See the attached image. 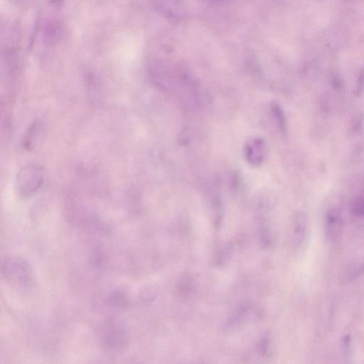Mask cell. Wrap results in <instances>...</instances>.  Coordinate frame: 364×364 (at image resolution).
<instances>
[{
  "label": "cell",
  "mask_w": 364,
  "mask_h": 364,
  "mask_svg": "<svg viewBox=\"0 0 364 364\" xmlns=\"http://www.w3.org/2000/svg\"><path fill=\"white\" fill-rule=\"evenodd\" d=\"M1 272L8 283L18 291L27 292L34 287L32 267L22 257L6 258L1 265Z\"/></svg>",
  "instance_id": "1"
},
{
  "label": "cell",
  "mask_w": 364,
  "mask_h": 364,
  "mask_svg": "<svg viewBox=\"0 0 364 364\" xmlns=\"http://www.w3.org/2000/svg\"><path fill=\"white\" fill-rule=\"evenodd\" d=\"M43 169L36 164H27L22 167L16 178L17 192L24 198L36 194L44 183Z\"/></svg>",
  "instance_id": "2"
},
{
  "label": "cell",
  "mask_w": 364,
  "mask_h": 364,
  "mask_svg": "<svg viewBox=\"0 0 364 364\" xmlns=\"http://www.w3.org/2000/svg\"><path fill=\"white\" fill-rule=\"evenodd\" d=\"M127 335L125 330L118 326H108L103 336V346L110 351H118L127 346Z\"/></svg>",
  "instance_id": "3"
},
{
  "label": "cell",
  "mask_w": 364,
  "mask_h": 364,
  "mask_svg": "<svg viewBox=\"0 0 364 364\" xmlns=\"http://www.w3.org/2000/svg\"><path fill=\"white\" fill-rule=\"evenodd\" d=\"M245 154L247 162L253 166H259L264 161L266 154V145L261 137H255L247 142Z\"/></svg>",
  "instance_id": "4"
},
{
  "label": "cell",
  "mask_w": 364,
  "mask_h": 364,
  "mask_svg": "<svg viewBox=\"0 0 364 364\" xmlns=\"http://www.w3.org/2000/svg\"><path fill=\"white\" fill-rule=\"evenodd\" d=\"M342 218L339 210L330 209L327 216V233L330 238H335L341 231Z\"/></svg>",
  "instance_id": "5"
},
{
  "label": "cell",
  "mask_w": 364,
  "mask_h": 364,
  "mask_svg": "<svg viewBox=\"0 0 364 364\" xmlns=\"http://www.w3.org/2000/svg\"><path fill=\"white\" fill-rule=\"evenodd\" d=\"M272 112L273 118L274 121L277 122V126L282 133L286 132V120H285V115L281 109L280 106L277 103H274L272 105Z\"/></svg>",
  "instance_id": "6"
},
{
  "label": "cell",
  "mask_w": 364,
  "mask_h": 364,
  "mask_svg": "<svg viewBox=\"0 0 364 364\" xmlns=\"http://www.w3.org/2000/svg\"><path fill=\"white\" fill-rule=\"evenodd\" d=\"M295 239L298 245L303 243L304 239V233H305V221L303 215H298L295 223Z\"/></svg>",
  "instance_id": "7"
},
{
  "label": "cell",
  "mask_w": 364,
  "mask_h": 364,
  "mask_svg": "<svg viewBox=\"0 0 364 364\" xmlns=\"http://www.w3.org/2000/svg\"><path fill=\"white\" fill-rule=\"evenodd\" d=\"M351 211L355 215H364V198L362 196L356 198L351 203Z\"/></svg>",
  "instance_id": "8"
}]
</instances>
